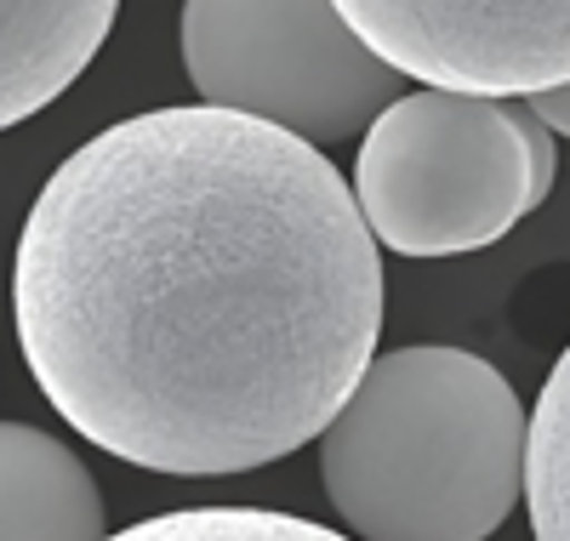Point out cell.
I'll return each instance as SVG.
<instances>
[{"label": "cell", "instance_id": "obj_1", "mask_svg": "<svg viewBox=\"0 0 570 541\" xmlns=\"http://www.w3.org/2000/svg\"><path fill=\"white\" fill-rule=\"evenodd\" d=\"M12 325L35 387L104 456L252 473L320 439L371 371L383 263L320 142L217 104L149 109L35 194Z\"/></svg>", "mask_w": 570, "mask_h": 541}, {"label": "cell", "instance_id": "obj_2", "mask_svg": "<svg viewBox=\"0 0 570 541\" xmlns=\"http://www.w3.org/2000/svg\"><path fill=\"white\" fill-rule=\"evenodd\" d=\"M531 411L462 348L376 354L320 433V479L360 541H485L525 496Z\"/></svg>", "mask_w": 570, "mask_h": 541}, {"label": "cell", "instance_id": "obj_3", "mask_svg": "<svg viewBox=\"0 0 570 541\" xmlns=\"http://www.w3.org/2000/svg\"><path fill=\"white\" fill-rule=\"evenodd\" d=\"M354 200L400 257H462L531 217V149L508 97L422 86L371 120Z\"/></svg>", "mask_w": 570, "mask_h": 541}, {"label": "cell", "instance_id": "obj_4", "mask_svg": "<svg viewBox=\"0 0 570 541\" xmlns=\"http://www.w3.org/2000/svg\"><path fill=\"white\" fill-rule=\"evenodd\" d=\"M177 40L206 104L308 142L365 137L405 97V75L354 35L337 0H183Z\"/></svg>", "mask_w": 570, "mask_h": 541}, {"label": "cell", "instance_id": "obj_5", "mask_svg": "<svg viewBox=\"0 0 570 541\" xmlns=\"http://www.w3.org/2000/svg\"><path fill=\"white\" fill-rule=\"evenodd\" d=\"M337 7L376 58L422 86L537 97L570 80V0H337Z\"/></svg>", "mask_w": 570, "mask_h": 541}, {"label": "cell", "instance_id": "obj_6", "mask_svg": "<svg viewBox=\"0 0 570 541\" xmlns=\"http://www.w3.org/2000/svg\"><path fill=\"white\" fill-rule=\"evenodd\" d=\"M120 0H0V126H23L104 52Z\"/></svg>", "mask_w": 570, "mask_h": 541}, {"label": "cell", "instance_id": "obj_7", "mask_svg": "<svg viewBox=\"0 0 570 541\" xmlns=\"http://www.w3.org/2000/svg\"><path fill=\"white\" fill-rule=\"evenodd\" d=\"M104 490L35 422L0 427V541H104Z\"/></svg>", "mask_w": 570, "mask_h": 541}, {"label": "cell", "instance_id": "obj_8", "mask_svg": "<svg viewBox=\"0 0 570 541\" xmlns=\"http://www.w3.org/2000/svg\"><path fill=\"white\" fill-rule=\"evenodd\" d=\"M525 508H531L537 541H570V348L548 371L537 411H531Z\"/></svg>", "mask_w": 570, "mask_h": 541}, {"label": "cell", "instance_id": "obj_9", "mask_svg": "<svg viewBox=\"0 0 570 541\" xmlns=\"http://www.w3.org/2000/svg\"><path fill=\"white\" fill-rule=\"evenodd\" d=\"M104 541H360V535H343L297 513H274V508H183V513L137 519Z\"/></svg>", "mask_w": 570, "mask_h": 541}, {"label": "cell", "instance_id": "obj_10", "mask_svg": "<svg viewBox=\"0 0 570 541\" xmlns=\"http://www.w3.org/2000/svg\"><path fill=\"white\" fill-rule=\"evenodd\" d=\"M519 109V131H525V149H531V212L553 194L559 183V131L531 109V104H513Z\"/></svg>", "mask_w": 570, "mask_h": 541}, {"label": "cell", "instance_id": "obj_11", "mask_svg": "<svg viewBox=\"0 0 570 541\" xmlns=\"http://www.w3.org/2000/svg\"><path fill=\"white\" fill-rule=\"evenodd\" d=\"M525 104L559 131V137H570V80L564 86H553V91H537V97H525Z\"/></svg>", "mask_w": 570, "mask_h": 541}]
</instances>
